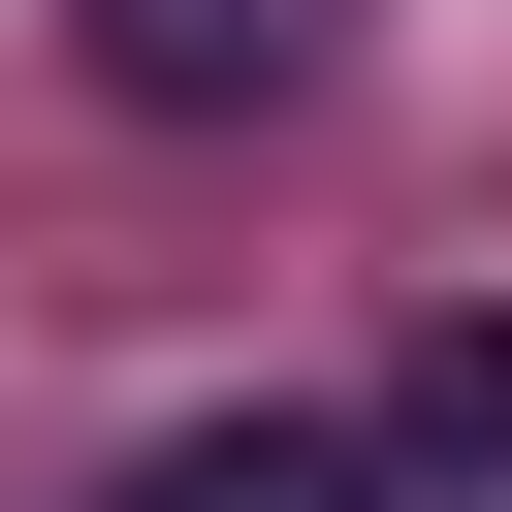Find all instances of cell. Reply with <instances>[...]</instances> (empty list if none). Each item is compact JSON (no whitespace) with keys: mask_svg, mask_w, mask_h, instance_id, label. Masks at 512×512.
I'll return each instance as SVG.
<instances>
[{"mask_svg":"<svg viewBox=\"0 0 512 512\" xmlns=\"http://www.w3.org/2000/svg\"><path fill=\"white\" fill-rule=\"evenodd\" d=\"M64 64H96L128 128H256V96L352 64V0H64Z\"/></svg>","mask_w":512,"mask_h":512,"instance_id":"cell-1","label":"cell"},{"mask_svg":"<svg viewBox=\"0 0 512 512\" xmlns=\"http://www.w3.org/2000/svg\"><path fill=\"white\" fill-rule=\"evenodd\" d=\"M96 512H384V448H352V416H192V448H128Z\"/></svg>","mask_w":512,"mask_h":512,"instance_id":"cell-2","label":"cell"}]
</instances>
